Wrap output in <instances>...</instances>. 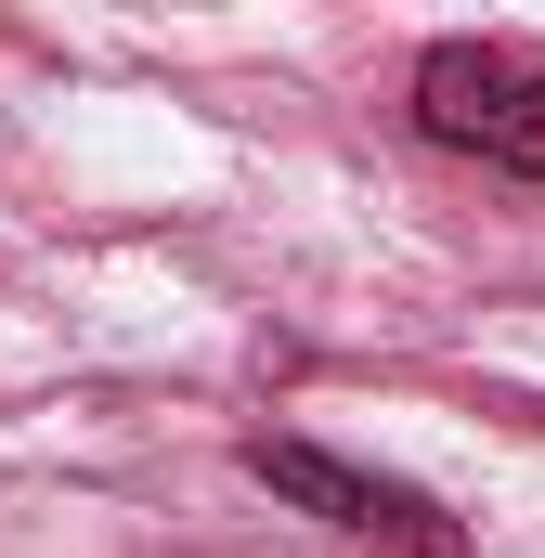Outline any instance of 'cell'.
I'll return each mask as SVG.
<instances>
[{
  "instance_id": "obj_1",
  "label": "cell",
  "mask_w": 545,
  "mask_h": 558,
  "mask_svg": "<svg viewBox=\"0 0 545 558\" xmlns=\"http://www.w3.org/2000/svg\"><path fill=\"white\" fill-rule=\"evenodd\" d=\"M415 131L481 156V169H520L545 182V52L533 39H428L415 65Z\"/></svg>"
},
{
  "instance_id": "obj_2",
  "label": "cell",
  "mask_w": 545,
  "mask_h": 558,
  "mask_svg": "<svg viewBox=\"0 0 545 558\" xmlns=\"http://www.w3.org/2000/svg\"><path fill=\"white\" fill-rule=\"evenodd\" d=\"M247 481L286 494V507H312V520H338V533H364V546L455 558V520H441L415 481H377V468H351V454H325V441H247Z\"/></svg>"
}]
</instances>
